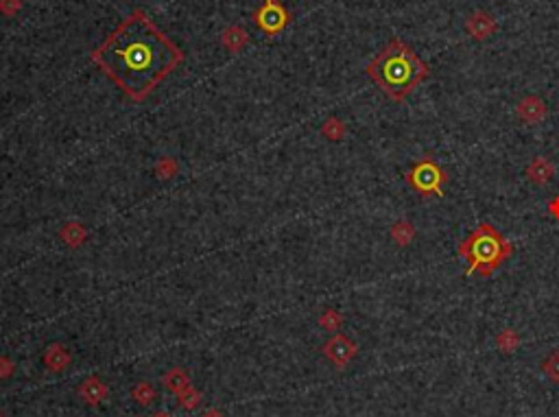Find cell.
Masks as SVG:
<instances>
[{
	"label": "cell",
	"mask_w": 559,
	"mask_h": 417,
	"mask_svg": "<svg viewBox=\"0 0 559 417\" xmlns=\"http://www.w3.org/2000/svg\"><path fill=\"white\" fill-rule=\"evenodd\" d=\"M456 253L468 263L466 275L489 278L513 255V245L491 226V223H479V226L459 243Z\"/></svg>",
	"instance_id": "cell-3"
},
{
	"label": "cell",
	"mask_w": 559,
	"mask_h": 417,
	"mask_svg": "<svg viewBox=\"0 0 559 417\" xmlns=\"http://www.w3.org/2000/svg\"><path fill=\"white\" fill-rule=\"evenodd\" d=\"M520 345V334L513 328H505L503 332H498L496 337V347L503 352V354H513Z\"/></svg>",
	"instance_id": "cell-12"
},
{
	"label": "cell",
	"mask_w": 559,
	"mask_h": 417,
	"mask_svg": "<svg viewBox=\"0 0 559 417\" xmlns=\"http://www.w3.org/2000/svg\"><path fill=\"white\" fill-rule=\"evenodd\" d=\"M134 396H136V400H138L140 404H149V402L153 400L155 391H153L151 384H147V382H140L138 387H136V391H134Z\"/></svg>",
	"instance_id": "cell-16"
},
{
	"label": "cell",
	"mask_w": 559,
	"mask_h": 417,
	"mask_svg": "<svg viewBox=\"0 0 559 417\" xmlns=\"http://www.w3.org/2000/svg\"><path fill=\"white\" fill-rule=\"evenodd\" d=\"M548 212H550V216H553V218H557V221H559V197L550 199V204H548Z\"/></svg>",
	"instance_id": "cell-19"
},
{
	"label": "cell",
	"mask_w": 559,
	"mask_h": 417,
	"mask_svg": "<svg viewBox=\"0 0 559 417\" xmlns=\"http://www.w3.org/2000/svg\"><path fill=\"white\" fill-rule=\"evenodd\" d=\"M391 238L396 241L398 247H407L415 238V228L409 221H398L396 226L391 228Z\"/></svg>",
	"instance_id": "cell-11"
},
{
	"label": "cell",
	"mask_w": 559,
	"mask_h": 417,
	"mask_svg": "<svg viewBox=\"0 0 559 417\" xmlns=\"http://www.w3.org/2000/svg\"><path fill=\"white\" fill-rule=\"evenodd\" d=\"M516 116L524 125H538V122H542L548 116V107H546V103L540 99V96L531 94V96H524V99L518 101Z\"/></svg>",
	"instance_id": "cell-8"
},
{
	"label": "cell",
	"mask_w": 559,
	"mask_h": 417,
	"mask_svg": "<svg viewBox=\"0 0 559 417\" xmlns=\"http://www.w3.org/2000/svg\"><path fill=\"white\" fill-rule=\"evenodd\" d=\"M256 20L260 24L262 31H267V33H278L282 31L288 22V14L284 11V7L276 0H265V5H262L256 14Z\"/></svg>",
	"instance_id": "cell-5"
},
{
	"label": "cell",
	"mask_w": 559,
	"mask_h": 417,
	"mask_svg": "<svg viewBox=\"0 0 559 417\" xmlns=\"http://www.w3.org/2000/svg\"><path fill=\"white\" fill-rule=\"evenodd\" d=\"M496 28H498L496 18L491 16V14H487V11H483V9L472 11V14L468 16V20H466V31H468V33H470L474 40H479V42L487 40L489 36H494Z\"/></svg>",
	"instance_id": "cell-7"
},
{
	"label": "cell",
	"mask_w": 559,
	"mask_h": 417,
	"mask_svg": "<svg viewBox=\"0 0 559 417\" xmlns=\"http://www.w3.org/2000/svg\"><path fill=\"white\" fill-rule=\"evenodd\" d=\"M367 75L391 101L402 103L419 83L431 77V68L407 42L393 38L367 66Z\"/></svg>",
	"instance_id": "cell-2"
},
{
	"label": "cell",
	"mask_w": 559,
	"mask_h": 417,
	"mask_svg": "<svg viewBox=\"0 0 559 417\" xmlns=\"http://www.w3.org/2000/svg\"><path fill=\"white\" fill-rule=\"evenodd\" d=\"M160 417H164V415H160Z\"/></svg>",
	"instance_id": "cell-20"
},
{
	"label": "cell",
	"mask_w": 559,
	"mask_h": 417,
	"mask_svg": "<svg viewBox=\"0 0 559 417\" xmlns=\"http://www.w3.org/2000/svg\"><path fill=\"white\" fill-rule=\"evenodd\" d=\"M186 398L184 396H179V400H182V406H186V408H192L194 404H197V400H199V396H197L194 391H190V389H186Z\"/></svg>",
	"instance_id": "cell-18"
},
{
	"label": "cell",
	"mask_w": 559,
	"mask_h": 417,
	"mask_svg": "<svg viewBox=\"0 0 559 417\" xmlns=\"http://www.w3.org/2000/svg\"><path fill=\"white\" fill-rule=\"evenodd\" d=\"M404 179L419 197L431 199V197H444L450 175L433 155H424L407 171Z\"/></svg>",
	"instance_id": "cell-4"
},
{
	"label": "cell",
	"mask_w": 559,
	"mask_h": 417,
	"mask_svg": "<svg viewBox=\"0 0 559 417\" xmlns=\"http://www.w3.org/2000/svg\"><path fill=\"white\" fill-rule=\"evenodd\" d=\"M184 59V53L145 11L127 16L92 53V61L127 96L142 101Z\"/></svg>",
	"instance_id": "cell-1"
},
{
	"label": "cell",
	"mask_w": 559,
	"mask_h": 417,
	"mask_svg": "<svg viewBox=\"0 0 559 417\" xmlns=\"http://www.w3.org/2000/svg\"><path fill=\"white\" fill-rule=\"evenodd\" d=\"M553 175H555V167L548 157H533L531 164L527 167V177L538 186L548 184L553 179Z\"/></svg>",
	"instance_id": "cell-9"
},
{
	"label": "cell",
	"mask_w": 559,
	"mask_h": 417,
	"mask_svg": "<svg viewBox=\"0 0 559 417\" xmlns=\"http://www.w3.org/2000/svg\"><path fill=\"white\" fill-rule=\"evenodd\" d=\"M323 132H325L328 136H330V138L337 140V138H341V134H343V127H341L339 120H328V127H325Z\"/></svg>",
	"instance_id": "cell-17"
},
{
	"label": "cell",
	"mask_w": 559,
	"mask_h": 417,
	"mask_svg": "<svg viewBox=\"0 0 559 417\" xmlns=\"http://www.w3.org/2000/svg\"><path fill=\"white\" fill-rule=\"evenodd\" d=\"M164 382H167V387L175 394H182L188 389V376L182 371V369H173L169 371L167 376H164Z\"/></svg>",
	"instance_id": "cell-14"
},
{
	"label": "cell",
	"mask_w": 559,
	"mask_h": 417,
	"mask_svg": "<svg viewBox=\"0 0 559 417\" xmlns=\"http://www.w3.org/2000/svg\"><path fill=\"white\" fill-rule=\"evenodd\" d=\"M44 361H46V365L53 369V371H59V369H63L66 365H68V354H66L63 352V347H59V345H51L48 347V352H46V357H44Z\"/></svg>",
	"instance_id": "cell-13"
},
{
	"label": "cell",
	"mask_w": 559,
	"mask_h": 417,
	"mask_svg": "<svg viewBox=\"0 0 559 417\" xmlns=\"http://www.w3.org/2000/svg\"><path fill=\"white\" fill-rule=\"evenodd\" d=\"M81 396L90 402V404H96V402H101L105 396H108V389H105V384L101 380H96V378H90L83 382V387H81Z\"/></svg>",
	"instance_id": "cell-10"
},
{
	"label": "cell",
	"mask_w": 559,
	"mask_h": 417,
	"mask_svg": "<svg viewBox=\"0 0 559 417\" xmlns=\"http://www.w3.org/2000/svg\"><path fill=\"white\" fill-rule=\"evenodd\" d=\"M323 354L330 359L339 369H343L356 357V343L350 341L345 334H335L323 345Z\"/></svg>",
	"instance_id": "cell-6"
},
{
	"label": "cell",
	"mask_w": 559,
	"mask_h": 417,
	"mask_svg": "<svg viewBox=\"0 0 559 417\" xmlns=\"http://www.w3.org/2000/svg\"><path fill=\"white\" fill-rule=\"evenodd\" d=\"M542 371L548 376L550 382L559 384V352H553V354H548L542 363Z\"/></svg>",
	"instance_id": "cell-15"
}]
</instances>
